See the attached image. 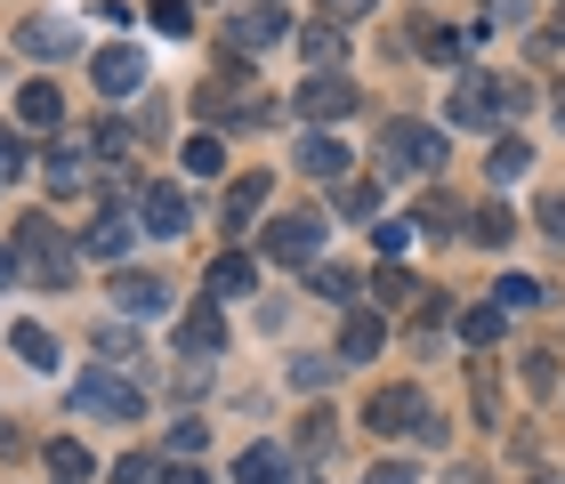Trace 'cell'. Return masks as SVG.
Listing matches in <instances>:
<instances>
[{
  "label": "cell",
  "instance_id": "b9f144b4",
  "mask_svg": "<svg viewBox=\"0 0 565 484\" xmlns=\"http://www.w3.org/2000/svg\"><path fill=\"white\" fill-rule=\"evenodd\" d=\"M348 17H372V0H323V24H348Z\"/></svg>",
  "mask_w": 565,
  "mask_h": 484
},
{
  "label": "cell",
  "instance_id": "603a6c76",
  "mask_svg": "<svg viewBox=\"0 0 565 484\" xmlns=\"http://www.w3.org/2000/svg\"><path fill=\"white\" fill-rule=\"evenodd\" d=\"M49 476H57V484H89L97 476V461H89V444H49Z\"/></svg>",
  "mask_w": 565,
  "mask_h": 484
},
{
  "label": "cell",
  "instance_id": "4dcf8cb0",
  "mask_svg": "<svg viewBox=\"0 0 565 484\" xmlns=\"http://www.w3.org/2000/svg\"><path fill=\"white\" fill-rule=\"evenodd\" d=\"M493 308H542V283H533V275H501Z\"/></svg>",
  "mask_w": 565,
  "mask_h": 484
},
{
  "label": "cell",
  "instance_id": "277c9868",
  "mask_svg": "<svg viewBox=\"0 0 565 484\" xmlns=\"http://www.w3.org/2000/svg\"><path fill=\"white\" fill-rule=\"evenodd\" d=\"M73 412H97V420H138L146 412V388L121 372H82L73 379Z\"/></svg>",
  "mask_w": 565,
  "mask_h": 484
},
{
  "label": "cell",
  "instance_id": "44dd1931",
  "mask_svg": "<svg viewBox=\"0 0 565 484\" xmlns=\"http://www.w3.org/2000/svg\"><path fill=\"white\" fill-rule=\"evenodd\" d=\"M130 243H138V226H130V218H97L89 235H82V250H89V259H121Z\"/></svg>",
  "mask_w": 565,
  "mask_h": 484
},
{
  "label": "cell",
  "instance_id": "60d3db41",
  "mask_svg": "<svg viewBox=\"0 0 565 484\" xmlns=\"http://www.w3.org/2000/svg\"><path fill=\"white\" fill-rule=\"evenodd\" d=\"M202 444H211V428H202V420H178L170 428V452H202Z\"/></svg>",
  "mask_w": 565,
  "mask_h": 484
},
{
  "label": "cell",
  "instance_id": "ab89813d",
  "mask_svg": "<svg viewBox=\"0 0 565 484\" xmlns=\"http://www.w3.org/2000/svg\"><path fill=\"white\" fill-rule=\"evenodd\" d=\"M380 250H388V259H404V243H413V218H388V226H380V235H372Z\"/></svg>",
  "mask_w": 565,
  "mask_h": 484
},
{
  "label": "cell",
  "instance_id": "f6af8a7d",
  "mask_svg": "<svg viewBox=\"0 0 565 484\" xmlns=\"http://www.w3.org/2000/svg\"><path fill=\"white\" fill-rule=\"evenodd\" d=\"M364 484H413V469H372Z\"/></svg>",
  "mask_w": 565,
  "mask_h": 484
},
{
  "label": "cell",
  "instance_id": "cb8c5ba5",
  "mask_svg": "<svg viewBox=\"0 0 565 484\" xmlns=\"http://www.w3.org/2000/svg\"><path fill=\"white\" fill-rule=\"evenodd\" d=\"M9 347H17L24 364H33V372H57V340H49L41 323H17V331H9Z\"/></svg>",
  "mask_w": 565,
  "mask_h": 484
},
{
  "label": "cell",
  "instance_id": "f1b7e54d",
  "mask_svg": "<svg viewBox=\"0 0 565 484\" xmlns=\"http://www.w3.org/2000/svg\"><path fill=\"white\" fill-rule=\"evenodd\" d=\"M525 170H533V146H525V138H501V146H493V178L509 186V178H525Z\"/></svg>",
  "mask_w": 565,
  "mask_h": 484
},
{
  "label": "cell",
  "instance_id": "8fae6325",
  "mask_svg": "<svg viewBox=\"0 0 565 484\" xmlns=\"http://www.w3.org/2000/svg\"><path fill=\"white\" fill-rule=\"evenodd\" d=\"M299 114H316V121L355 114V82H348V73H316V82L299 89Z\"/></svg>",
  "mask_w": 565,
  "mask_h": 484
},
{
  "label": "cell",
  "instance_id": "1f68e13d",
  "mask_svg": "<svg viewBox=\"0 0 565 484\" xmlns=\"http://www.w3.org/2000/svg\"><path fill=\"white\" fill-rule=\"evenodd\" d=\"M380 299H388V308H413V299H420V283H413V275H404V267L388 259V267H380Z\"/></svg>",
  "mask_w": 565,
  "mask_h": 484
},
{
  "label": "cell",
  "instance_id": "d6986e66",
  "mask_svg": "<svg viewBox=\"0 0 565 484\" xmlns=\"http://www.w3.org/2000/svg\"><path fill=\"white\" fill-rule=\"evenodd\" d=\"M49 186H57V194H73V186H89V154H82V146H49Z\"/></svg>",
  "mask_w": 565,
  "mask_h": 484
},
{
  "label": "cell",
  "instance_id": "e0dca14e",
  "mask_svg": "<svg viewBox=\"0 0 565 484\" xmlns=\"http://www.w3.org/2000/svg\"><path fill=\"white\" fill-rule=\"evenodd\" d=\"M235 484H291V461H282L275 444H250L235 461Z\"/></svg>",
  "mask_w": 565,
  "mask_h": 484
},
{
  "label": "cell",
  "instance_id": "836d02e7",
  "mask_svg": "<svg viewBox=\"0 0 565 484\" xmlns=\"http://www.w3.org/2000/svg\"><path fill=\"white\" fill-rule=\"evenodd\" d=\"M525 388L533 396H557V355H525Z\"/></svg>",
  "mask_w": 565,
  "mask_h": 484
},
{
  "label": "cell",
  "instance_id": "2e32d148",
  "mask_svg": "<svg viewBox=\"0 0 565 484\" xmlns=\"http://www.w3.org/2000/svg\"><path fill=\"white\" fill-rule=\"evenodd\" d=\"M299 170H307V178H348V146H340V138H323V130H316V138H299Z\"/></svg>",
  "mask_w": 565,
  "mask_h": 484
},
{
  "label": "cell",
  "instance_id": "4316f807",
  "mask_svg": "<svg viewBox=\"0 0 565 484\" xmlns=\"http://www.w3.org/2000/svg\"><path fill=\"white\" fill-rule=\"evenodd\" d=\"M469 235H477L484 250H493V243H509V235H518V218H509V211H501V202H484V211L469 218Z\"/></svg>",
  "mask_w": 565,
  "mask_h": 484
},
{
  "label": "cell",
  "instance_id": "ba28073f",
  "mask_svg": "<svg viewBox=\"0 0 565 484\" xmlns=\"http://www.w3.org/2000/svg\"><path fill=\"white\" fill-rule=\"evenodd\" d=\"M316 250H323V218H307V211L267 218V259H282V267H316Z\"/></svg>",
  "mask_w": 565,
  "mask_h": 484
},
{
  "label": "cell",
  "instance_id": "30bf717a",
  "mask_svg": "<svg viewBox=\"0 0 565 484\" xmlns=\"http://www.w3.org/2000/svg\"><path fill=\"white\" fill-rule=\"evenodd\" d=\"M114 308L130 315V323H146V315L170 308V283H162V275H130V267H121V275H114Z\"/></svg>",
  "mask_w": 565,
  "mask_h": 484
},
{
  "label": "cell",
  "instance_id": "7a4b0ae2",
  "mask_svg": "<svg viewBox=\"0 0 565 484\" xmlns=\"http://www.w3.org/2000/svg\"><path fill=\"white\" fill-rule=\"evenodd\" d=\"M17 267L33 275V283H49V291L73 283V250H65V235H57L49 218H24V226H17Z\"/></svg>",
  "mask_w": 565,
  "mask_h": 484
},
{
  "label": "cell",
  "instance_id": "7c38bea8",
  "mask_svg": "<svg viewBox=\"0 0 565 484\" xmlns=\"http://www.w3.org/2000/svg\"><path fill=\"white\" fill-rule=\"evenodd\" d=\"M380 340H388V315H380V308H355V315L340 323V364H372Z\"/></svg>",
  "mask_w": 565,
  "mask_h": 484
},
{
  "label": "cell",
  "instance_id": "5b68a950",
  "mask_svg": "<svg viewBox=\"0 0 565 484\" xmlns=\"http://www.w3.org/2000/svg\"><path fill=\"white\" fill-rule=\"evenodd\" d=\"M364 420L380 428V437H396V428H420V437H445V420L428 412V396H420V388H380V396L364 404Z\"/></svg>",
  "mask_w": 565,
  "mask_h": 484
},
{
  "label": "cell",
  "instance_id": "ee69618b",
  "mask_svg": "<svg viewBox=\"0 0 565 484\" xmlns=\"http://www.w3.org/2000/svg\"><path fill=\"white\" fill-rule=\"evenodd\" d=\"M493 17H501V24H518V17H533V0H493Z\"/></svg>",
  "mask_w": 565,
  "mask_h": 484
},
{
  "label": "cell",
  "instance_id": "ac0fdd59",
  "mask_svg": "<svg viewBox=\"0 0 565 484\" xmlns=\"http://www.w3.org/2000/svg\"><path fill=\"white\" fill-rule=\"evenodd\" d=\"M202 283H211L218 299H243L250 283H259V267H250L243 250H226V259H211V275H202Z\"/></svg>",
  "mask_w": 565,
  "mask_h": 484
},
{
  "label": "cell",
  "instance_id": "5bb4252c",
  "mask_svg": "<svg viewBox=\"0 0 565 484\" xmlns=\"http://www.w3.org/2000/svg\"><path fill=\"white\" fill-rule=\"evenodd\" d=\"M259 202H267V170L235 178V186H226V235H243V226L259 218Z\"/></svg>",
  "mask_w": 565,
  "mask_h": 484
},
{
  "label": "cell",
  "instance_id": "8d00e7d4",
  "mask_svg": "<svg viewBox=\"0 0 565 484\" xmlns=\"http://www.w3.org/2000/svg\"><path fill=\"white\" fill-rule=\"evenodd\" d=\"M323 379H331V364H323V355H299V364H291V388H307V396H316Z\"/></svg>",
  "mask_w": 565,
  "mask_h": 484
},
{
  "label": "cell",
  "instance_id": "4fadbf2b",
  "mask_svg": "<svg viewBox=\"0 0 565 484\" xmlns=\"http://www.w3.org/2000/svg\"><path fill=\"white\" fill-rule=\"evenodd\" d=\"M17 49H24V57H41V65H57V57H73V24L65 17H33L17 33Z\"/></svg>",
  "mask_w": 565,
  "mask_h": 484
},
{
  "label": "cell",
  "instance_id": "f546056e",
  "mask_svg": "<svg viewBox=\"0 0 565 484\" xmlns=\"http://www.w3.org/2000/svg\"><path fill=\"white\" fill-rule=\"evenodd\" d=\"M420 226H428V235H460V202L452 194H428L420 202Z\"/></svg>",
  "mask_w": 565,
  "mask_h": 484
},
{
  "label": "cell",
  "instance_id": "74e56055",
  "mask_svg": "<svg viewBox=\"0 0 565 484\" xmlns=\"http://www.w3.org/2000/svg\"><path fill=\"white\" fill-rule=\"evenodd\" d=\"M316 291L323 299H355V275L348 267H316Z\"/></svg>",
  "mask_w": 565,
  "mask_h": 484
},
{
  "label": "cell",
  "instance_id": "d4e9b609",
  "mask_svg": "<svg viewBox=\"0 0 565 484\" xmlns=\"http://www.w3.org/2000/svg\"><path fill=\"white\" fill-rule=\"evenodd\" d=\"M501 323H509V308H469V315H460V340H469V347H493Z\"/></svg>",
  "mask_w": 565,
  "mask_h": 484
},
{
  "label": "cell",
  "instance_id": "7bdbcfd3",
  "mask_svg": "<svg viewBox=\"0 0 565 484\" xmlns=\"http://www.w3.org/2000/svg\"><path fill=\"white\" fill-rule=\"evenodd\" d=\"M542 226H550V235H565V194H550V202H542Z\"/></svg>",
  "mask_w": 565,
  "mask_h": 484
},
{
  "label": "cell",
  "instance_id": "9c48e42d",
  "mask_svg": "<svg viewBox=\"0 0 565 484\" xmlns=\"http://www.w3.org/2000/svg\"><path fill=\"white\" fill-rule=\"evenodd\" d=\"M186 218L194 211H186V194H178V186H146L138 194V226H146L153 243H178V235H186Z\"/></svg>",
  "mask_w": 565,
  "mask_h": 484
},
{
  "label": "cell",
  "instance_id": "d590c367",
  "mask_svg": "<svg viewBox=\"0 0 565 484\" xmlns=\"http://www.w3.org/2000/svg\"><path fill=\"white\" fill-rule=\"evenodd\" d=\"M130 146H138V138L121 130V121H106V130H97V154H106V162H130Z\"/></svg>",
  "mask_w": 565,
  "mask_h": 484
},
{
  "label": "cell",
  "instance_id": "52a82bcc",
  "mask_svg": "<svg viewBox=\"0 0 565 484\" xmlns=\"http://www.w3.org/2000/svg\"><path fill=\"white\" fill-rule=\"evenodd\" d=\"M89 82L106 89V97H130V89H146V49L138 41H106L89 57Z\"/></svg>",
  "mask_w": 565,
  "mask_h": 484
},
{
  "label": "cell",
  "instance_id": "ffe728a7",
  "mask_svg": "<svg viewBox=\"0 0 565 484\" xmlns=\"http://www.w3.org/2000/svg\"><path fill=\"white\" fill-rule=\"evenodd\" d=\"M299 57L316 65V73H340L348 57V41H340V24H316V33H299Z\"/></svg>",
  "mask_w": 565,
  "mask_h": 484
},
{
  "label": "cell",
  "instance_id": "83f0119b",
  "mask_svg": "<svg viewBox=\"0 0 565 484\" xmlns=\"http://www.w3.org/2000/svg\"><path fill=\"white\" fill-rule=\"evenodd\" d=\"M484 33H477V24H469V33H428V57L436 65H469V49H477Z\"/></svg>",
  "mask_w": 565,
  "mask_h": 484
},
{
  "label": "cell",
  "instance_id": "c3c4849f",
  "mask_svg": "<svg viewBox=\"0 0 565 484\" xmlns=\"http://www.w3.org/2000/svg\"><path fill=\"white\" fill-rule=\"evenodd\" d=\"M557 121H565V82H557Z\"/></svg>",
  "mask_w": 565,
  "mask_h": 484
},
{
  "label": "cell",
  "instance_id": "8992f818",
  "mask_svg": "<svg viewBox=\"0 0 565 484\" xmlns=\"http://www.w3.org/2000/svg\"><path fill=\"white\" fill-rule=\"evenodd\" d=\"M282 33H291V17H282L275 0H250V9H235V24H226V49H235V57H259Z\"/></svg>",
  "mask_w": 565,
  "mask_h": 484
},
{
  "label": "cell",
  "instance_id": "484cf974",
  "mask_svg": "<svg viewBox=\"0 0 565 484\" xmlns=\"http://www.w3.org/2000/svg\"><path fill=\"white\" fill-rule=\"evenodd\" d=\"M186 170H194V178H218V170H226V146H218L211 130H194V138H186Z\"/></svg>",
  "mask_w": 565,
  "mask_h": 484
},
{
  "label": "cell",
  "instance_id": "3957f363",
  "mask_svg": "<svg viewBox=\"0 0 565 484\" xmlns=\"http://www.w3.org/2000/svg\"><path fill=\"white\" fill-rule=\"evenodd\" d=\"M380 162L404 170V178H436V170H445V130H428V121H396V130L380 138Z\"/></svg>",
  "mask_w": 565,
  "mask_h": 484
},
{
  "label": "cell",
  "instance_id": "7dc6e473",
  "mask_svg": "<svg viewBox=\"0 0 565 484\" xmlns=\"http://www.w3.org/2000/svg\"><path fill=\"white\" fill-rule=\"evenodd\" d=\"M162 484H211V476H194V469H178V476H162Z\"/></svg>",
  "mask_w": 565,
  "mask_h": 484
},
{
  "label": "cell",
  "instance_id": "e575fe53",
  "mask_svg": "<svg viewBox=\"0 0 565 484\" xmlns=\"http://www.w3.org/2000/svg\"><path fill=\"white\" fill-rule=\"evenodd\" d=\"M153 24H162V33H194V9L186 0H153Z\"/></svg>",
  "mask_w": 565,
  "mask_h": 484
},
{
  "label": "cell",
  "instance_id": "f35d334b",
  "mask_svg": "<svg viewBox=\"0 0 565 484\" xmlns=\"http://www.w3.org/2000/svg\"><path fill=\"white\" fill-rule=\"evenodd\" d=\"M114 484H162V469H153V461H146V452H130V461H121V469H114Z\"/></svg>",
  "mask_w": 565,
  "mask_h": 484
},
{
  "label": "cell",
  "instance_id": "d6a6232c",
  "mask_svg": "<svg viewBox=\"0 0 565 484\" xmlns=\"http://www.w3.org/2000/svg\"><path fill=\"white\" fill-rule=\"evenodd\" d=\"M340 211H348V218H372V211H380V186H372V178H348V186H340Z\"/></svg>",
  "mask_w": 565,
  "mask_h": 484
},
{
  "label": "cell",
  "instance_id": "7402d4cb",
  "mask_svg": "<svg viewBox=\"0 0 565 484\" xmlns=\"http://www.w3.org/2000/svg\"><path fill=\"white\" fill-rule=\"evenodd\" d=\"M178 347H186V355H218V347H226V323H218L211 308H202V315L178 323Z\"/></svg>",
  "mask_w": 565,
  "mask_h": 484
},
{
  "label": "cell",
  "instance_id": "6da1fadb",
  "mask_svg": "<svg viewBox=\"0 0 565 484\" xmlns=\"http://www.w3.org/2000/svg\"><path fill=\"white\" fill-rule=\"evenodd\" d=\"M501 106H509V82H493V73H460L452 97H445V121H452V130H501Z\"/></svg>",
  "mask_w": 565,
  "mask_h": 484
},
{
  "label": "cell",
  "instance_id": "bcb514c9",
  "mask_svg": "<svg viewBox=\"0 0 565 484\" xmlns=\"http://www.w3.org/2000/svg\"><path fill=\"white\" fill-rule=\"evenodd\" d=\"M9 275H24V267H17V250H0V283H9Z\"/></svg>",
  "mask_w": 565,
  "mask_h": 484
},
{
  "label": "cell",
  "instance_id": "9a60e30c",
  "mask_svg": "<svg viewBox=\"0 0 565 484\" xmlns=\"http://www.w3.org/2000/svg\"><path fill=\"white\" fill-rule=\"evenodd\" d=\"M17 114H24V130H57V121H65V97L49 89V82H24V89H17Z\"/></svg>",
  "mask_w": 565,
  "mask_h": 484
}]
</instances>
